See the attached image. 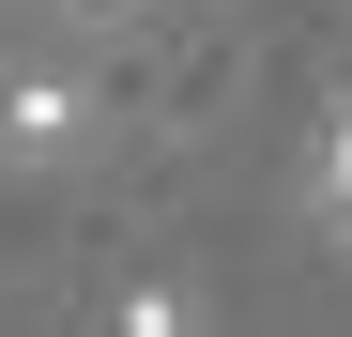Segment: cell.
Here are the masks:
<instances>
[{"label":"cell","instance_id":"277c9868","mask_svg":"<svg viewBox=\"0 0 352 337\" xmlns=\"http://www.w3.org/2000/svg\"><path fill=\"white\" fill-rule=\"evenodd\" d=\"M62 16H77V31H138V0H62Z\"/></svg>","mask_w":352,"mask_h":337},{"label":"cell","instance_id":"6da1fadb","mask_svg":"<svg viewBox=\"0 0 352 337\" xmlns=\"http://www.w3.org/2000/svg\"><path fill=\"white\" fill-rule=\"evenodd\" d=\"M77 153H92L77 77H0V168H77Z\"/></svg>","mask_w":352,"mask_h":337},{"label":"cell","instance_id":"3957f363","mask_svg":"<svg viewBox=\"0 0 352 337\" xmlns=\"http://www.w3.org/2000/svg\"><path fill=\"white\" fill-rule=\"evenodd\" d=\"M322 215L352 230V107H337V138H322Z\"/></svg>","mask_w":352,"mask_h":337},{"label":"cell","instance_id":"7a4b0ae2","mask_svg":"<svg viewBox=\"0 0 352 337\" xmlns=\"http://www.w3.org/2000/svg\"><path fill=\"white\" fill-rule=\"evenodd\" d=\"M107 337H199V307H184V292H123V322H107Z\"/></svg>","mask_w":352,"mask_h":337}]
</instances>
